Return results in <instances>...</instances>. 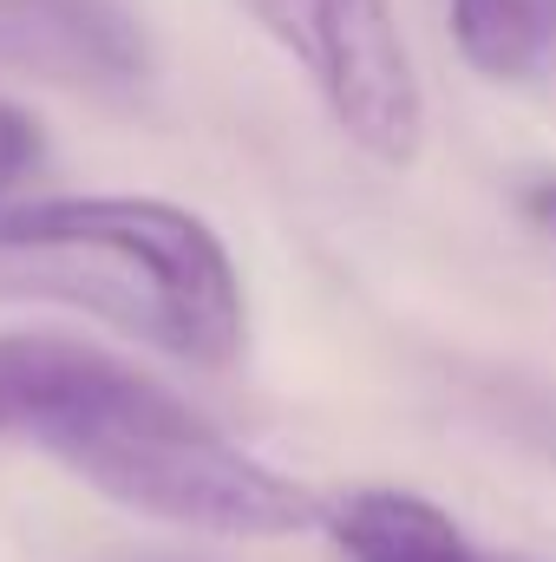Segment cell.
I'll list each match as a JSON object with an SVG mask.
<instances>
[{"instance_id": "obj_1", "label": "cell", "mask_w": 556, "mask_h": 562, "mask_svg": "<svg viewBox=\"0 0 556 562\" xmlns=\"http://www.w3.org/2000/svg\"><path fill=\"white\" fill-rule=\"evenodd\" d=\"M0 445H26L105 504L203 537H288L321 497L125 353L79 334H0Z\"/></svg>"}, {"instance_id": "obj_2", "label": "cell", "mask_w": 556, "mask_h": 562, "mask_svg": "<svg viewBox=\"0 0 556 562\" xmlns=\"http://www.w3.org/2000/svg\"><path fill=\"white\" fill-rule=\"evenodd\" d=\"M0 288L99 314L203 373L236 367L249 347L236 256L197 210L164 196L0 203Z\"/></svg>"}, {"instance_id": "obj_3", "label": "cell", "mask_w": 556, "mask_h": 562, "mask_svg": "<svg viewBox=\"0 0 556 562\" xmlns=\"http://www.w3.org/2000/svg\"><path fill=\"white\" fill-rule=\"evenodd\" d=\"M256 26L308 72L334 125L380 164H413L425 144V92L400 40L393 0H243Z\"/></svg>"}, {"instance_id": "obj_4", "label": "cell", "mask_w": 556, "mask_h": 562, "mask_svg": "<svg viewBox=\"0 0 556 562\" xmlns=\"http://www.w3.org/2000/svg\"><path fill=\"white\" fill-rule=\"evenodd\" d=\"M321 524L334 537L341 562H524L478 550L432 497L400 491V484H360L321 504Z\"/></svg>"}, {"instance_id": "obj_5", "label": "cell", "mask_w": 556, "mask_h": 562, "mask_svg": "<svg viewBox=\"0 0 556 562\" xmlns=\"http://www.w3.org/2000/svg\"><path fill=\"white\" fill-rule=\"evenodd\" d=\"M452 40L485 79H531L556 46V0H452Z\"/></svg>"}, {"instance_id": "obj_6", "label": "cell", "mask_w": 556, "mask_h": 562, "mask_svg": "<svg viewBox=\"0 0 556 562\" xmlns=\"http://www.w3.org/2000/svg\"><path fill=\"white\" fill-rule=\"evenodd\" d=\"M40 164H46V125H40L26 105L0 99V203H13V190H20Z\"/></svg>"}, {"instance_id": "obj_7", "label": "cell", "mask_w": 556, "mask_h": 562, "mask_svg": "<svg viewBox=\"0 0 556 562\" xmlns=\"http://www.w3.org/2000/svg\"><path fill=\"white\" fill-rule=\"evenodd\" d=\"M524 216H531L544 236H556V177L551 183H537V190H524Z\"/></svg>"}, {"instance_id": "obj_8", "label": "cell", "mask_w": 556, "mask_h": 562, "mask_svg": "<svg viewBox=\"0 0 556 562\" xmlns=\"http://www.w3.org/2000/svg\"><path fill=\"white\" fill-rule=\"evenodd\" d=\"M125 562H197V557H125Z\"/></svg>"}]
</instances>
